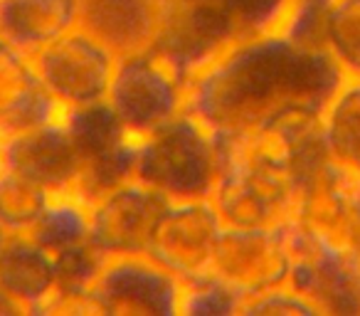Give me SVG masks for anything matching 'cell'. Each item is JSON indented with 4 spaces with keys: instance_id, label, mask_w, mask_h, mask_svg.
I'll return each mask as SVG.
<instances>
[{
    "instance_id": "obj_1",
    "label": "cell",
    "mask_w": 360,
    "mask_h": 316,
    "mask_svg": "<svg viewBox=\"0 0 360 316\" xmlns=\"http://www.w3.org/2000/svg\"><path fill=\"white\" fill-rule=\"evenodd\" d=\"M345 80L321 45L276 32H247L186 82V111L215 139L257 129L319 131L328 99Z\"/></svg>"
},
{
    "instance_id": "obj_2",
    "label": "cell",
    "mask_w": 360,
    "mask_h": 316,
    "mask_svg": "<svg viewBox=\"0 0 360 316\" xmlns=\"http://www.w3.org/2000/svg\"><path fill=\"white\" fill-rule=\"evenodd\" d=\"M217 176V139L200 119L188 111L136 139L131 178L163 193L168 201L210 198Z\"/></svg>"
},
{
    "instance_id": "obj_3",
    "label": "cell",
    "mask_w": 360,
    "mask_h": 316,
    "mask_svg": "<svg viewBox=\"0 0 360 316\" xmlns=\"http://www.w3.org/2000/svg\"><path fill=\"white\" fill-rule=\"evenodd\" d=\"M250 32L240 0H163L153 50L188 77Z\"/></svg>"
},
{
    "instance_id": "obj_4",
    "label": "cell",
    "mask_w": 360,
    "mask_h": 316,
    "mask_svg": "<svg viewBox=\"0 0 360 316\" xmlns=\"http://www.w3.org/2000/svg\"><path fill=\"white\" fill-rule=\"evenodd\" d=\"M106 104L141 139L186 111V77L155 50L116 57Z\"/></svg>"
},
{
    "instance_id": "obj_5",
    "label": "cell",
    "mask_w": 360,
    "mask_h": 316,
    "mask_svg": "<svg viewBox=\"0 0 360 316\" xmlns=\"http://www.w3.org/2000/svg\"><path fill=\"white\" fill-rule=\"evenodd\" d=\"M291 245L289 286L319 314H360V250L335 245L301 222H286Z\"/></svg>"
},
{
    "instance_id": "obj_6",
    "label": "cell",
    "mask_w": 360,
    "mask_h": 316,
    "mask_svg": "<svg viewBox=\"0 0 360 316\" xmlns=\"http://www.w3.org/2000/svg\"><path fill=\"white\" fill-rule=\"evenodd\" d=\"M30 60L42 89L62 109H82L106 101L116 55L82 27L32 52Z\"/></svg>"
},
{
    "instance_id": "obj_7",
    "label": "cell",
    "mask_w": 360,
    "mask_h": 316,
    "mask_svg": "<svg viewBox=\"0 0 360 316\" xmlns=\"http://www.w3.org/2000/svg\"><path fill=\"white\" fill-rule=\"evenodd\" d=\"M222 225L210 198L170 201L150 232L146 257L173 274L180 284L210 274Z\"/></svg>"
},
{
    "instance_id": "obj_8",
    "label": "cell",
    "mask_w": 360,
    "mask_h": 316,
    "mask_svg": "<svg viewBox=\"0 0 360 316\" xmlns=\"http://www.w3.org/2000/svg\"><path fill=\"white\" fill-rule=\"evenodd\" d=\"M65 126L82 156L79 198L91 203L104 191L129 181L134 173L136 139L124 129L106 101L67 109Z\"/></svg>"
},
{
    "instance_id": "obj_9",
    "label": "cell",
    "mask_w": 360,
    "mask_h": 316,
    "mask_svg": "<svg viewBox=\"0 0 360 316\" xmlns=\"http://www.w3.org/2000/svg\"><path fill=\"white\" fill-rule=\"evenodd\" d=\"M291 245L286 222L279 227H225L217 240L210 274L242 299L289 284Z\"/></svg>"
},
{
    "instance_id": "obj_10",
    "label": "cell",
    "mask_w": 360,
    "mask_h": 316,
    "mask_svg": "<svg viewBox=\"0 0 360 316\" xmlns=\"http://www.w3.org/2000/svg\"><path fill=\"white\" fill-rule=\"evenodd\" d=\"M163 193L129 178L89 203V245L104 260L146 255L150 232L168 206Z\"/></svg>"
},
{
    "instance_id": "obj_11",
    "label": "cell",
    "mask_w": 360,
    "mask_h": 316,
    "mask_svg": "<svg viewBox=\"0 0 360 316\" xmlns=\"http://www.w3.org/2000/svg\"><path fill=\"white\" fill-rule=\"evenodd\" d=\"M91 296L99 314L178 316L180 282L146 255L104 260Z\"/></svg>"
},
{
    "instance_id": "obj_12",
    "label": "cell",
    "mask_w": 360,
    "mask_h": 316,
    "mask_svg": "<svg viewBox=\"0 0 360 316\" xmlns=\"http://www.w3.org/2000/svg\"><path fill=\"white\" fill-rule=\"evenodd\" d=\"M0 166L32 178L55 196H79L82 156L65 126V116L50 124L0 136Z\"/></svg>"
},
{
    "instance_id": "obj_13",
    "label": "cell",
    "mask_w": 360,
    "mask_h": 316,
    "mask_svg": "<svg viewBox=\"0 0 360 316\" xmlns=\"http://www.w3.org/2000/svg\"><path fill=\"white\" fill-rule=\"evenodd\" d=\"M163 0H79V27L116 57L153 50Z\"/></svg>"
},
{
    "instance_id": "obj_14",
    "label": "cell",
    "mask_w": 360,
    "mask_h": 316,
    "mask_svg": "<svg viewBox=\"0 0 360 316\" xmlns=\"http://www.w3.org/2000/svg\"><path fill=\"white\" fill-rule=\"evenodd\" d=\"M65 111L42 89L30 55L0 40V136L50 124Z\"/></svg>"
},
{
    "instance_id": "obj_15",
    "label": "cell",
    "mask_w": 360,
    "mask_h": 316,
    "mask_svg": "<svg viewBox=\"0 0 360 316\" xmlns=\"http://www.w3.org/2000/svg\"><path fill=\"white\" fill-rule=\"evenodd\" d=\"M79 27V0H0V40L25 55Z\"/></svg>"
},
{
    "instance_id": "obj_16",
    "label": "cell",
    "mask_w": 360,
    "mask_h": 316,
    "mask_svg": "<svg viewBox=\"0 0 360 316\" xmlns=\"http://www.w3.org/2000/svg\"><path fill=\"white\" fill-rule=\"evenodd\" d=\"M55 284V257L30 235L8 237L0 252V286L15 296L27 314H35Z\"/></svg>"
},
{
    "instance_id": "obj_17",
    "label": "cell",
    "mask_w": 360,
    "mask_h": 316,
    "mask_svg": "<svg viewBox=\"0 0 360 316\" xmlns=\"http://www.w3.org/2000/svg\"><path fill=\"white\" fill-rule=\"evenodd\" d=\"M319 139L330 163L360 178V80L345 77L319 121Z\"/></svg>"
},
{
    "instance_id": "obj_18",
    "label": "cell",
    "mask_w": 360,
    "mask_h": 316,
    "mask_svg": "<svg viewBox=\"0 0 360 316\" xmlns=\"http://www.w3.org/2000/svg\"><path fill=\"white\" fill-rule=\"evenodd\" d=\"M30 237L50 255L89 242V203L75 193L52 196L47 210L32 227Z\"/></svg>"
},
{
    "instance_id": "obj_19",
    "label": "cell",
    "mask_w": 360,
    "mask_h": 316,
    "mask_svg": "<svg viewBox=\"0 0 360 316\" xmlns=\"http://www.w3.org/2000/svg\"><path fill=\"white\" fill-rule=\"evenodd\" d=\"M52 196L32 178L0 166V225L8 235H30Z\"/></svg>"
},
{
    "instance_id": "obj_20",
    "label": "cell",
    "mask_w": 360,
    "mask_h": 316,
    "mask_svg": "<svg viewBox=\"0 0 360 316\" xmlns=\"http://www.w3.org/2000/svg\"><path fill=\"white\" fill-rule=\"evenodd\" d=\"M321 45L338 62L345 77L360 80V0H330Z\"/></svg>"
},
{
    "instance_id": "obj_21",
    "label": "cell",
    "mask_w": 360,
    "mask_h": 316,
    "mask_svg": "<svg viewBox=\"0 0 360 316\" xmlns=\"http://www.w3.org/2000/svg\"><path fill=\"white\" fill-rule=\"evenodd\" d=\"M242 294L207 274L202 279L180 284V309L186 316H237Z\"/></svg>"
},
{
    "instance_id": "obj_22",
    "label": "cell",
    "mask_w": 360,
    "mask_h": 316,
    "mask_svg": "<svg viewBox=\"0 0 360 316\" xmlns=\"http://www.w3.org/2000/svg\"><path fill=\"white\" fill-rule=\"evenodd\" d=\"M237 316H319V309L289 284H281L245 296Z\"/></svg>"
},
{
    "instance_id": "obj_23",
    "label": "cell",
    "mask_w": 360,
    "mask_h": 316,
    "mask_svg": "<svg viewBox=\"0 0 360 316\" xmlns=\"http://www.w3.org/2000/svg\"><path fill=\"white\" fill-rule=\"evenodd\" d=\"M52 257H55L57 284L77 286V289H91L101 265H104V257L89 242L70 247V250H62Z\"/></svg>"
},
{
    "instance_id": "obj_24",
    "label": "cell",
    "mask_w": 360,
    "mask_h": 316,
    "mask_svg": "<svg viewBox=\"0 0 360 316\" xmlns=\"http://www.w3.org/2000/svg\"><path fill=\"white\" fill-rule=\"evenodd\" d=\"M42 314H55V316H67V314H99L94 304L91 289H77V286H60L55 284V289L47 294V299L37 306L35 316Z\"/></svg>"
},
{
    "instance_id": "obj_25",
    "label": "cell",
    "mask_w": 360,
    "mask_h": 316,
    "mask_svg": "<svg viewBox=\"0 0 360 316\" xmlns=\"http://www.w3.org/2000/svg\"><path fill=\"white\" fill-rule=\"evenodd\" d=\"M25 314H27L25 306L0 286V316H25Z\"/></svg>"
},
{
    "instance_id": "obj_26",
    "label": "cell",
    "mask_w": 360,
    "mask_h": 316,
    "mask_svg": "<svg viewBox=\"0 0 360 316\" xmlns=\"http://www.w3.org/2000/svg\"><path fill=\"white\" fill-rule=\"evenodd\" d=\"M8 237H11V235H8V230H6L3 225H0V252H3V247H6Z\"/></svg>"
},
{
    "instance_id": "obj_27",
    "label": "cell",
    "mask_w": 360,
    "mask_h": 316,
    "mask_svg": "<svg viewBox=\"0 0 360 316\" xmlns=\"http://www.w3.org/2000/svg\"><path fill=\"white\" fill-rule=\"evenodd\" d=\"M355 191H358V203H360V178H355Z\"/></svg>"
}]
</instances>
